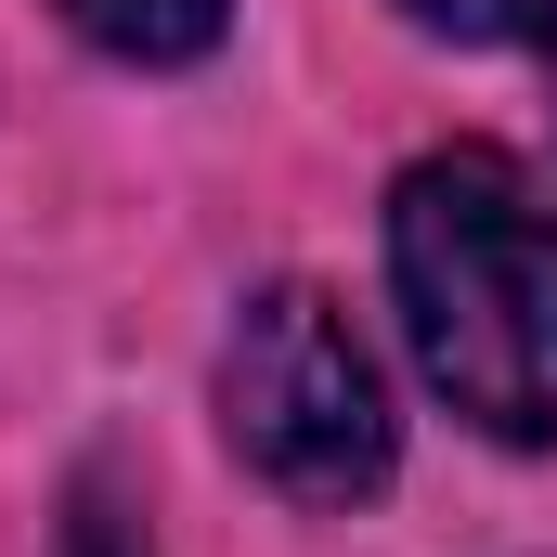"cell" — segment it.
<instances>
[{
  "mask_svg": "<svg viewBox=\"0 0 557 557\" xmlns=\"http://www.w3.org/2000/svg\"><path fill=\"white\" fill-rule=\"evenodd\" d=\"M389 285L428 389L493 441H557V208L493 156H416L389 195Z\"/></svg>",
  "mask_w": 557,
  "mask_h": 557,
  "instance_id": "1",
  "label": "cell"
},
{
  "mask_svg": "<svg viewBox=\"0 0 557 557\" xmlns=\"http://www.w3.org/2000/svg\"><path fill=\"white\" fill-rule=\"evenodd\" d=\"M221 428L298 506H363L389 480V389L324 285H260L221 337Z\"/></svg>",
  "mask_w": 557,
  "mask_h": 557,
  "instance_id": "2",
  "label": "cell"
},
{
  "mask_svg": "<svg viewBox=\"0 0 557 557\" xmlns=\"http://www.w3.org/2000/svg\"><path fill=\"white\" fill-rule=\"evenodd\" d=\"M221 13L234 0H65V26L104 39V52H131V65H195L221 39Z\"/></svg>",
  "mask_w": 557,
  "mask_h": 557,
  "instance_id": "3",
  "label": "cell"
},
{
  "mask_svg": "<svg viewBox=\"0 0 557 557\" xmlns=\"http://www.w3.org/2000/svg\"><path fill=\"white\" fill-rule=\"evenodd\" d=\"M428 26H454V39H545L557 52V0H416Z\"/></svg>",
  "mask_w": 557,
  "mask_h": 557,
  "instance_id": "4",
  "label": "cell"
},
{
  "mask_svg": "<svg viewBox=\"0 0 557 557\" xmlns=\"http://www.w3.org/2000/svg\"><path fill=\"white\" fill-rule=\"evenodd\" d=\"M65 557H143V532H131V506H117L104 480H78V519H65Z\"/></svg>",
  "mask_w": 557,
  "mask_h": 557,
  "instance_id": "5",
  "label": "cell"
}]
</instances>
